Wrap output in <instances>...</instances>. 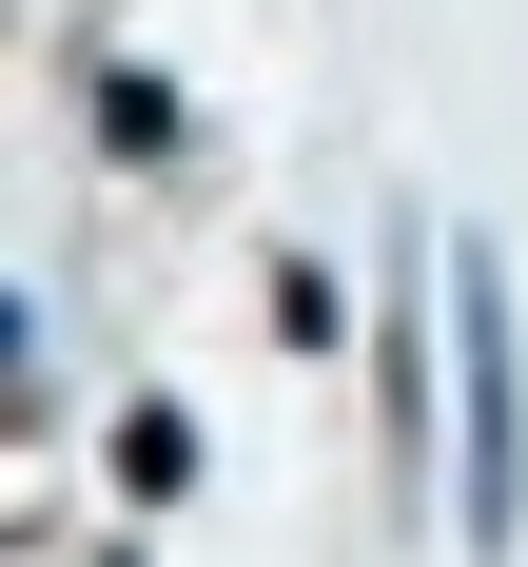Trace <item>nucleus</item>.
Segmentation results:
<instances>
[{"label":"nucleus","instance_id":"1","mask_svg":"<svg viewBox=\"0 0 528 567\" xmlns=\"http://www.w3.org/2000/svg\"><path fill=\"white\" fill-rule=\"evenodd\" d=\"M117 489L176 509V489H196V411H117Z\"/></svg>","mask_w":528,"mask_h":567}]
</instances>
